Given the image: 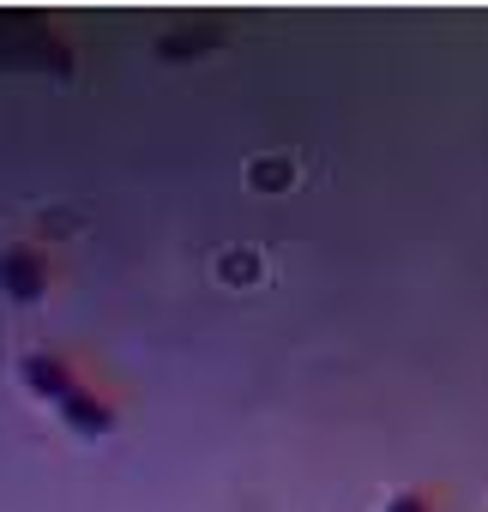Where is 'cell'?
Segmentation results:
<instances>
[{
	"label": "cell",
	"mask_w": 488,
	"mask_h": 512,
	"mask_svg": "<svg viewBox=\"0 0 488 512\" xmlns=\"http://www.w3.org/2000/svg\"><path fill=\"white\" fill-rule=\"evenodd\" d=\"M0 290H7L13 302H37L49 290V253L31 247V241H13L7 253H0Z\"/></svg>",
	"instance_id": "6da1fadb"
},
{
	"label": "cell",
	"mask_w": 488,
	"mask_h": 512,
	"mask_svg": "<svg viewBox=\"0 0 488 512\" xmlns=\"http://www.w3.org/2000/svg\"><path fill=\"white\" fill-rule=\"evenodd\" d=\"M55 410H61V422H67L73 434H85V440H103V434L115 428V410H109V404H103L97 392H85L79 380H73V386L61 392V404H55Z\"/></svg>",
	"instance_id": "7a4b0ae2"
},
{
	"label": "cell",
	"mask_w": 488,
	"mask_h": 512,
	"mask_svg": "<svg viewBox=\"0 0 488 512\" xmlns=\"http://www.w3.org/2000/svg\"><path fill=\"white\" fill-rule=\"evenodd\" d=\"M19 380L37 392V398H49V404H61V392L73 386V368L55 356V350H31V356H19Z\"/></svg>",
	"instance_id": "3957f363"
},
{
	"label": "cell",
	"mask_w": 488,
	"mask_h": 512,
	"mask_svg": "<svg viewBox=\"0 0 488 512\" xmlns=\"http://www.w3.org/2000/svg\"><path fill=\"white\" fill-rule=\"evenodd\" d=\"M290 175H296V169H290L284 157H278V163H254V187H290Z\"/></svg>",
	"instance_id": "277c9868"
},
{
	"label": "cell",
	"mask_w": 488,
	"mask_h": 512,
	"mask_svg": "<svg viewBox=\"0 0 488 512\" xmlns=\"http://www.w3.org/2000/svg\"><path fill=\"white\" fill-rule=\"evenodd\" d=\"M386 512H434V500H428L422 488H404V494H392V500H386Z\"/></svg>",
	"instance_id": "5b68a950"
},
{
	"label": "cell",
	"mask_w": 488,
	"mask_h": 512,
	"mask_svg": "<svg viewBox=\"0 0 488 512\" xmlns=\"http://www.w3.org/2000/svg\"><path fill=\"white\" fill-rule=\"evenodd\" d=\"M217 272H223V278H254V253H248V247H241V260H223Z\"/></svg>",
	"instance_id": "8992f818"
}]
</instances>
